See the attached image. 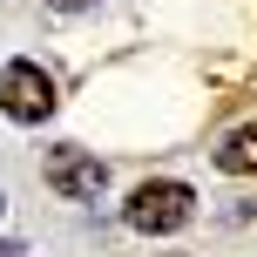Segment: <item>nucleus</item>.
I'll list each match as a JSON object with an SVG mask.
<instances>
[{"label": "nucleus", "mask_w": 257, "mask_h": 257, "mask_svg": "<svg viewBox=\"0 0 257 257\" xmlns=\"http://www.w3.org/2000/svg\"><path fill=\"white\" fill-rule=\"evenodd\" d=\"M54 7H95V0H54Z\"/></svg>", "instance_id": "nucleus-6"}, {"label": "nucleus", "mask_w": 257, "mask_h": 257, "mask_svg": "<svg viewBox=\"0 0 257 257\" xmlns=\"http://www.w3.org/2000/svg\"><path fill=\"white\" fill-rule=\"evenodd\" d=\"M190 217H196V190H190V183H176V176L142 183V190L122 203V223H128V230H142V237H169V230H183Z\"/></svg>", "instance_id": "nucleus-1"}, {"label": "nucleus", "mask_w": 257, "mask_h": 257, "mask_svg": "<svg viewBox=\"0 0 257 257\" xmlns=\"http://www.w3.org/2000/svg\"><path fill=\"white\" fill-rule=\"evenodd\" d=\"M0 210H7V190H0Z\"/></svg>", "instance_id": "nucleus-7"}, {"label": "nucleus", "mask_w": 257, "mask_h": 257, "mask_svg": "<svg viewBox=\"0 0 257 257\" xmlns=\"http://www.w3.org/2000/svg\"><path fill=\"white\" fill-rule=\"evenodd\" d=\"M0 257H27V250H21V244H14V237H0Z\"/></svg>", "instance_id": "nucleus-5"}, {"label": "nucleus", "mask_w": 257, "mask_h": 257, "mask_svg": "<svg viewBox=\"0 0 257 257\" xmlns=\"http://www.w3.org/2000/svg\"><path fill=\"white\" fill-rule=\"evenodd\" d=\"M217 169H230V176H250V169H257V122H244V128H230V136H223Z\"/></svg>", "instance_id": "nucleus-4"}, {"label": "nucleus", "mask_w": 257, "mask_h": 257, "mask_svg": "<svg viewBox=\"0 0 257 257\" xmlns=\"http://www.w3.org/2000/svg\"><path fill=\"white\" fill-rule=\"evenodd\" d=\"M0 115L27 122V128L54 115V81H48L41 61H7V68H0Z\"/></svg>", "instance_id": "nucleus-2"}, {"label": "nucleus", "mask_w": 257, "mask_h": 257, "mask_svg": "<svg viewBox=\"0 0 257 257\" xmlns=\"http://www.w3.org/2000/svg\"><path fill=\"white\" fill-rule=\"evenodd\" d=\"M41 176H48V190H54V196H68V203H95V196L108 190V163H95V149H75V142L48 149Z\"/></svg>", "instance_id": "nucleus-3"}]
</instances>
